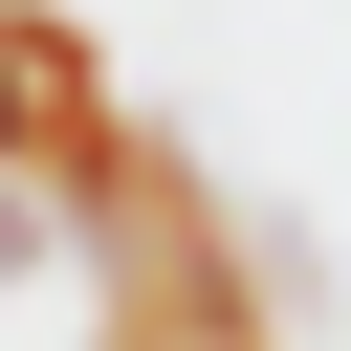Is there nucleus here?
I'll return each mask as SVG.
<instances>
[{"instance_id":"1","label":"nucleus","mask_w":351,"mask_h":351,"mask_svg":"<svg viewBox=\"0 0 351 351\" xmlns=\"http://www.w3.org/2000/svg\"><path fill=\"white\" fill-rule=\"evenodd\" d=\"M154 154V110L88 66V22H44V0H0V197H44V219H88L110 176Z\"/></svg>"}]
</instances>
